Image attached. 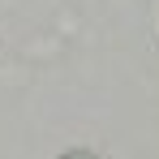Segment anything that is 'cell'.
Listing matches in <instances>:
<instances>
[{"instance_id":"cell-1","label":"cell","mask_w":159,"mask_h":159,"mask_svg":"<svg viewBox=\"0 0 159 159\" xmlns=\"http://www.w3.org/2000/svg\"><path fill=\"white\" fill-rule=\"evenodd\" d=\"M69 159H95V155H69Z\"/></svg>"}]
</instances>
